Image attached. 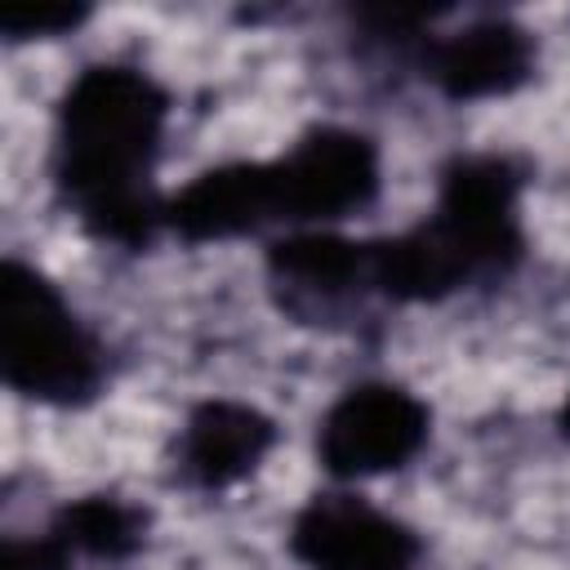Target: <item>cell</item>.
I'll list each match as a JSON object with an SVG mask.
<instances>
[{"mask_svg":"<svg viewBox=\"0 0 570 570\" xmlns=\"http://www.w3.org/2000/svg\"><path fill=\"white\" fill-rule=\"evenodd\" d=\"M165 111V89L138 67L98 62L67 85L58 102L53 178L98 240L138 249L156 223H165V205L147 191Z\"/></svg>","mask_w":570,"mask_h":570,"instance_id":"6da1fadb","label":"cell"},{"mask_svg":"<svg viewBox=\"0 0 570 570\" xmlns=\"http://www.w3.org/2000/svg\"><path fill=\"white\" fill-rule=\"evenodd\" d=\"M517 169L503 156H459L441 174L436 209L370 245L374 289L396 303H436L476 276L508 272L521 254Z\"/></svg>","mask_w":570,"mask_h":570,"instance_id":"7a4b0ae2","label":"cell"},{"mask_svg":"<svg viewBox=\"0 0 570 570\" xmlns=\"http://www.w3.org/2000/svg\"><path fill=\"white\" fill-rule=\"evenodd\" d=\"M0 379L40 405H85L102 387L98 338L22 258L0 267Z\"/></svg>","mask_w":570,"mask_h":570,"instance_id":"3957f363","label":"cell"},{"mask_svg":"<svg viewBox=\"0 0 570 570\" xmlns=\"http://www.w3.org/2000/svg\"><path fill=\"white\" fill-rule=\"evenodd\" d=\"M428 405L396 383L347 387L321 419L316 454L330 476L361 481L405 468L428 441Z\"/></svg>","mask_w":570,"mask_h":570,"instance_id":"277c9868","label":"cell"},{"mask_svg":"<svg viewBox=\"0 0 570 570\" xmlns=\"http://www.w3.org/2000/svg\"><path fill=\"white\" fill-rule=\"evenodd\" d=\"M276 214L294 223H330L365 209L379 191V147L338 125L307 129L281 160H272Z\"/></svg>","mask_w":570,"mask_h":570,"instance_id":"5b68a950","label":"cell"},{"mask_svg":"<svg viewBox=\"0 0 570 570\" xmlns=\"http://www.w3.org/2000/svg\"><path fill=\"white\" fill-rule=\"evenodd\" d=\"M289 552L307 570H414L419 539L356 494H316L289 525Z\"/></svg>","mask_w":570,"mask_h":570,"instance_id":"8992f818","label":"cell"},{"mask_svg":"<svg viewBox=\"0 0 570 570\" xmlns=\"http://www.w3.org/2000/svg\"><path fill=\"white\" fill-rule=\"evenodd\" d=\"M281 218L276 214V183H272V160H240V165H218L187 183L169 205L165 223L200 245V240H227L240 232H254L258 223Z\"/></svg>","mask_w":570,"mask_h":570,"instance_id":"52a82bcc","label":"cell"},{"mask_svg":"<svg viewBox=\"0 0 570 570\" xmlns=\"http://www.w3.org/2000/svg\"><path fill=\"white\" fill-rule=\"evenodd\" d=\"M276 441V423L245 401H200L178 436V468L200 490L245 481Z\"/></svg>","mask_w":570,"mask_h":570,"instance_id":"ba28073f","label":"cell"},{"mask_svg":"<svg viewBox=\"0 0 570 570\" xmlns=\"http://www.w3.org/2000/svg\"><path fill=\"white\" fill-rule=\"evenodd\" d=\"M534 67V45L517 22H472L445 40L432 45L428 53V76L432 85L454 98V102H472V98H494V94H512Z\"/></svg>","mask_w":570,"mask_h":570,"instance_id":"9c48e42d","label":"cell"},{"mask_svg":"<svg viewBox=\"0 0 570 570\" xmlns=\"http://www.w3.org/2000/svg\"><path fill=\"white\" fill-rule=\"evenodd\" d=\"M272 281L285 285L289 294H312V298H338L356 285H374L370 276V245L330 236V232H298L272 245L267 254Z\"/></svg>","mask_w":570,"mask_h":570,"instance_id":"30bf717a","label":"cell"},{"mask_svg":"<svg viewBox=\"0 0 570 570\" xmlns=\"http://www.w3.org/2000/svg\"><path fill=\"white\" fill-rule=\"evenodd\" d=\"M67 552H89V557H129L142 543V512L111 499V494H89L67 503L53 517L49 530Z\"/></svg>","mask_w":570,"mask_h":570,"instance_id":"8fae6325","label":"cell"},{"mask_svg":"<svg viewBox=\"0 0 570 570\" xmlns=\"http://www.w3.org/2000/svg\"><path fill=\"white\" fill-rule=\"evenodd\" d=\"M89 18L85 4H58V0H45V4H13L0 13V31L9 40H40V36H62L71 27H80Z\"/></svg>","mask_w":570,"mask_h":570,"instance_id":"7c38bea8","label":"cell"},{"mask_svg":"<svg viewBox=\"0 0 570 570\" xmlns=\"http://www.w3.org/2000/svg\"><path fill=\"white\" fill-rule=\"evenodd\" d=\"M561 432L570 436V396H566V405H561Z\"/></svg>","mask_w":570,"mask_h":570,"instance_id":"4fadbf2b","label":"cell"}]
</instances>
